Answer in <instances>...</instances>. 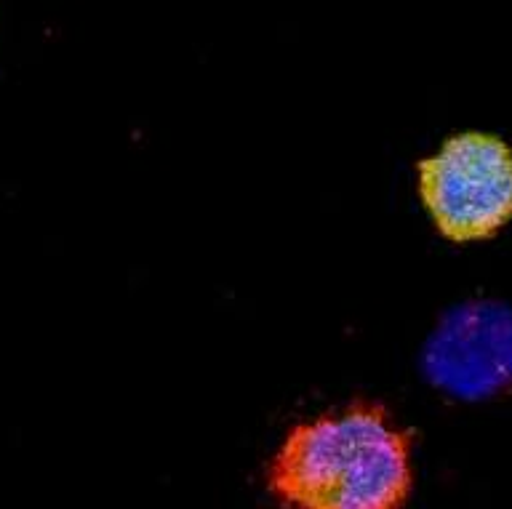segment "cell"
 I'll use <instances>...</instances> for the list:
<instances>
[{"label":"cell","instance_id":"3","mask_svg":"<svg viewBox=\"0 0 512 509\" xmlns=\"http://www.w3.org/2000/svg\"><path fill=\"white\" fill-rule=\"evenodd\" d=\"M424 374L462 400L496 398L512 387V307L467 302L440 318L424 344Z\"/></svg>","mask_w":512,"mask_h":509},{"label":"cell","instance_id":"1","mask_svg":"<svg viewBox=\"0 0 512 509\" xmlns=\"http://www.w3.org/2000/svg\"><path fill=\"white\" fill-rule=\"evenodd\" d=\"M414 438L384 403L355 398L296 422L272 454L264 486L280 509H406Z\"/></svg>","mask_w":512,"mask_h":509},{"label":"cell","instance_id":"2","mask_svg":"<svg viewBox=\"0 0 512 509\" xmlns=\"http://www.w3.org/2000/svg\"><path fill=\"white\" fill-rule=\"evenodd\" d=\"M419 198L451 243L494 238L512 222V150L494 134L467 131L419 160Z\"/></svg>","mask_w":512,"mask_h":509}]
</instances>
